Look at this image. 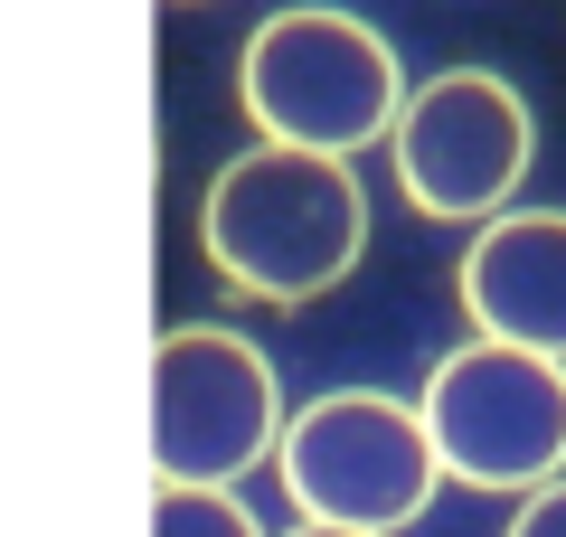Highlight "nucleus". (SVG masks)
<instances>
[{
	"label": "nucleus",
	"instance_id": "obj_1",
	"mask_svg": "<svg viewBox=\"0 0 566 537\" xmlns=\"http://www.w3.org/2000/svg\"><path fill=\"white\" fill-rule=\"evenodd\" d=\"M368 245V189L331 151H237L199 199V255L255 302H322Z\"/></svg>",
	"mask_w": 566,
	"mask_h": 537
},
{
	"label": "nucleus",
	"instance_id": "obj_2",
	"mask_svg": "<svg viewBox=\"0 0 566 537\" xmlns=\"http://www.w3.org/2000/svg\"><path fill=\"white\" fill-rule=\"evenodd\" d=\"M237 104L264 141L283 151H331L359 160L368 141H387L406 104V66L349 10H274L237 57Z\"/></svg>",
	"mask_w": 566,
	"mask_h": 537
},
{
	"label": "nucleus",
	"instance_id": "obj_3",
	"mask_svg": "<svg viewBox=\"0 0 566 537\" xmlns=\"http://www.w3.org/2000/svg\"><path fill=\"white\" fill-rule=\"evenodd\" d=\"M274 472L312 528H359V537L416 528L434 481H444L424 415L406 397H378V387H340V397H312L303 415H283Z\"/></svg>",
	"mask_w": 566,
	"mask_h": 537
},
{
	"label": "nucleus",
	"instance_id": "obj_4",
	"mask_svg": "<svg viewBox=\"0 0 566 537\" xmlns=\"http://www.w3.org/2000/svg\"><path fill=\"white\" fill-rule=\"evenodd\" d=\"M416 415L434 443V472L472 491H538L566 472V358L463 339L453 358H434Z\"/></svg>",
	"mask_w": 566,
	"mask_h": 537
},
{
	"label": "nucleus",
	"instance_id": "obj_5",
	"mask_svg": "<svg viewBox=\"0 0 566 537\" xmlns=\"http://www.w3.org/2000/svg\"><path fill=\"white\" fill-rule=\"evenodd\" d=\"M274 434H283V387L255 339L218 330V320L161 330V349H151V472L227 491L255 462H274Z\"/></svg>",
	"mask_w": 566,
	"mask_h": 537
},
{
	"label": "nucleus",
	"instance_id": "obj_6",
	"mask_svg": "<svg viewBox=\"0 0 566 537\" xmlns=\"http://www.w3.org/2000/svg\"><path fill=\"white\" fill-rule=\"evenodd\" d=\"M387 160H397L406 208L424 218H501L510 189L528 179V104L491 66H444V76L406 85L397 123H387Z\"/></svg>",
	"mask_w": 566,
	"mask_h": 537
},
{
	"label": "nucleus",
	"instance_id": "obj_7",
	"mask_svg": "<svg viewBox=\"0 0 566 537\" xmlns=\"http://www.w3.org/2000/svg\"><path fill=\"white\" fill-rule=\"evenodd\" d=\"M463 312L482 339L566 358V208H501L463 255Z\"/></svg>",
	"mask_w": 566,
	"mask_h": 537
},
{
	"label": "nucleus",
	"instance_id": "obj_8",
	"mask_svg": "<svg viewBox=\"0 0 566 537\" xmlns=\"http://www.w3.org/2000/svg\"><path fill=\"white\" fill-rule=\"evenodd\" d=\"M151 537H264L255 518L227 491H199V481H161L151 491Z\"/></svg>",
	"mask_w": 566,
	"mask_h": 537
},
{
	"label": "nucleus",
	"instance_id": "obj_9",
	"mask_svg": "<svg viewBox=\"0 0 566 537\" xmlns=\"http://www.w3.org/2000/svg\"><path fill=\"white\" fill-rule=\"evenodd\" d=\"M510 537H566V472L538 481V491L520 499V518H510Z\"/></svg>",
	"mask_w": 566,
	"mask_h": 537
},
{
	"label": "nucleus",
	"instance_id": "obj_10",
	"mask_svg": "<svg viewBox=\"0 0 566 537\" xmlns=\"http://www.w3.org/2000/svg\"><path fill=\"white\" fill-rule=\"evenodd\" d=\"M293 537H359V528H312V518H303V528H293Z\"/></svg>",
	"mask_w": 566,
	"mask_h": 537
}]
</instances>
